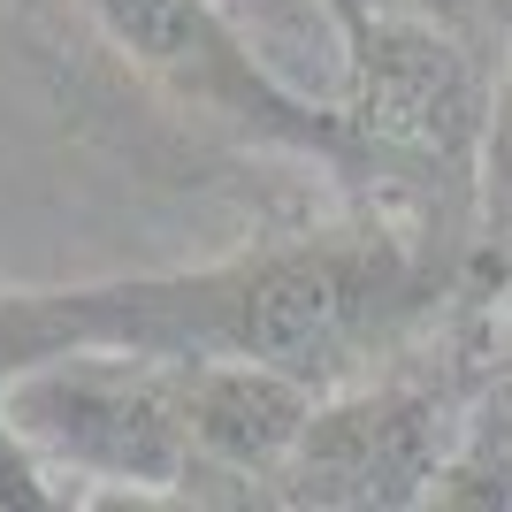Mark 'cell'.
Listing matches in <instances>:
<instances>
[{"instance_id": "obj_1", "label": "cell", "mask_w": 512, "mask_h": 512, "mask_svg": "<svg viewBox=\"0 0 512 512\" xmlns=\"http://www.w3.org/2000/svg\"><path fill=\"white\" fill-rule=\"evenodd\" d=\"M428 306V268L383 230L245 245L207 268L115 276L77 291H0V390L62 352L146 360H276L337 390L360 352Z\"/></svg>"}, {"instance_id": "obj_2", "label": "cell", "mask_w": 512, "mask_h": 512, "mask_svg": "<svg viewBox=\"0 0 512 512\" xmlns=\"http://www.w3.org/2000/svg\"><path fill=\"white\" fill-rule=\"evenodd\" d=\"M8 421L46 451L54 474H85L115 490L184 497L199 482L192 413H184V360L146 352H62L0 390Z\"/></svg>"}, {"instance_id": "obj_3", "label": "cell", "mask_w": 512, "mask_h": 512, "mask_svg": "<svg viewBox=\"0 0 512 512\" xmlns=\"http://www.w3.org/2000/svg\"><path fill=\"white\" fill-rule=\"evenodd\" d=\"M69 8H77L153 92H169L176 107H192V115L237 130V138H253V146L352 169L344 115L283 85L276 69L253 54V39H245L214 0H69Z\"/></svg>"}, {"instance_id": "obj_4", "label": "cell", "mask_w": 512, "mask_h": 512, "mask_svg": "<svg viewBox=\"0 0 512 512\" xmlns=\"http://www.w3.org/2000/svg\"><path fill=\"white\" fill-rule=\"evenodd\" d=\"M497 92H482L474 62L459 54L436 16L383 8L367 39L344 46V138L352 169H421V176H467L490 138Z\"/></svg>"}, {"instance_id": "obj_5", "label": "cell", "mask_w": 512, "mask_h": 512, "mask_svg": "<svg viewBox=\"0 0 512 512\" xmlns=\"http://www.w3.org/2000/svg\"><path fill=\"white\" fill-rule=\"evenodd\" d=\"M451 436H459V421L436 390H413V383L321 390L299 451L276 474V497L283 505H321V512L428 505V482L444 467Z\"/></svg>"}, {"instance_id": "obj_6", "label": "cell", "mask_w": 512, "mask_h": 512, "mask_svg": "<svg viewBox=\"0 0 512 512\" xmlns=\"http://www.w3.org/2000/svg\"><path fill=\"white\" fill-rule=\"evenodd\" d=\"M321 383L276 360H184V413H192L199 474L230 482H276L299 451Z\"/></svg>"}, {"instance_id": "obj_7", "label": "cell", "mask_w": 512, "mask_h": 512, "mask_svg": "<svg viewBox=\"0 0 512 512\" xmlns=\"http://www.w3.org/2000/svg\"><path fill=\"white\" fill-rule=\"evenodd\" d=\"M428 505L436 512H512V406L490 398V406L459 421L444 467L428 482Z\"/></svg>"}, {"instance_id": "obj_8", "label": "cell", "mask_w": 512, "mask_h": 512, "mask_svg": "<svg viewBox=\"0 0 512 512\" xmlns=\"http://www.w3.org/2000/svg\"><path fill=\"white\" fill-rule=\"evenodd\" d=\"M62 474L46 467V451L23 436L16 421H8V406H0V512H39V505H62V490H54Z\"/></svg>"}, {"instance_id": "obj_9", "label": "cell", "mask_w": 512, "mask_h": 512, "mask_svg": "<svg viewBox=\"0 0 512 512\" xmlns=\"http://www.w3.org/2000/svg\"><path fill=\"white\" fill-rule=\"evenodd\" d=\"M329 8V23H337V46H352V39H367V23L383 16L375 0H321Z\"/></svg>"}, {"instance_id": "obj_10", "label": "cell", "mask_w": 512, "mask_h": 512, "mask_svg": "<svg viewBox=\"0 0 512 512\" xmlns=\"http://www.w3.org/2000/svg\"><path fill=\"white\" fill-rule=\"evenodd\" d=\"M490 138H512V69H505V85H497V107H490Z\"/></svg>"}, {"instance_id": "obj_11", "label": "cell", "mask_w": 512, "mask_h": 512, "mask_svg": "<svg viewBox=\"0 0 512 512\" xmlns=\"http://www.w3.org/2000/svg\"><path fill=\"white\" fill-rule=\"evenodd\" d=\"M505 406H512V383H505Z\"/></svg>"}]
</instances>
